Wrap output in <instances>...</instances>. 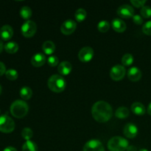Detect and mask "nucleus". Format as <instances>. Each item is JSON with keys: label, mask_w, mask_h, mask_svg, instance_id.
Segmentation results:
<instances>
[{"label": "nucleus", "mask_w": 151, "mask_h": 151, "mask_svg": "<svg viewBox=\"0 0 151 151\" xmlns=\"http://www.w3.org/2000/svg\"><path fill=\"white\" fill-rule=\"evenodd\" d=\"M91 114L97 122L103 123L110 120L113 114V111L109 103L103 100H100L96 102L93 105L91 108Z\"/></svg>", "instance_id": "nucleus-1"}, {"label": "nucleus", "mask_w": 151, "mask_h": 151, "mask_svg": "<svg viewBox=\"0 0 151 151\" xmlns=\"http://www.w3.org/2000/svg\"><path fill=\"white\" fill-rule=\"evenodd\" d=\"M10 113L14 117L21 119L27 114L29 106L27 103L22 100H16L10 106Z\"/></svg>", "instance_id": "nucleus-2"}, {"label": "nucleus", "mask_w": 151, "mask_h": 151, "mask_svg": "<svg viewBox=\"0 0 151 151\" xmlns=\"http://www.w3.org/2000/svg\"><path fill=\"white\" fill-rule=\"evenodd\" d=\"M49 88L55 93H60L66 88V83L60 75H53L50 77L47 82Z\"/></svg>", "instance_id": "nucleus-3"}, {"label": "nucleus", "mask_w": 151, "mask_h": 151, "mask_svg": "<svg viewBox=\"0 0 151 151\" xmlns=\"http://www.w3.org/2000/svg\"><path fill=\"white\" fill-rule=\"evenodd\" d=\"M108 148L110 151H125L129 146L126 139L121 137H114L108 142Z\"/></svg>", "instance_id": "nucleus-4"}, {"label": "nucleus", "mask_w": 151, "mask_h": 151, "mask_svg": "<svg viewBox=\"0 0 151 151\" xmlns=\"http://www.w3.org/2000/svg\"><path fill=\"white\" fill-rule=\"evenodd\" d=\"M15 129V122L13 119L7 114L0 116V131L2 133L13 132Z\"/></svg>", "instance_id": "nucleus-5"}, {"label": "nucleus", "mask_w": 151, "mask_h": 151, "mask_svg": "<svg viewBox=\"0 0 151 151\" xmlns=\"http://www.w3.org/2000/svg\"><path fill=\"white\" fill-rule=\"evenodd\" d=\"M22 35L26 38H31L35 34L37 30V25L34 22L31 20L26 21L24 23L22 24Z\"/></svg>", "instance_id": "nucleus-6"}, {"label": "nucleus", "mask_w": 151, "mask_h": 151, "mask_svg": "<svg viewBox=\"0 0 151 151\" xmlns=\"http://www.w3.org/2000/svg\"><path fill=\"white\" fill-rule=\"evenodd\" d=\"M126 74V69L122 65H115L111 69L110 77L115 81H119L123 79Z\"/></svg>", "instance_id": "nucleus-7"}, {"label": "nucleus", "mask_w": 151, "mask_h": 151, "mask_svg": "<svg viewBox=\"0 0 151 151\" xmlns=\"http://www.w3.org/2000/svg\"><path fill=\"white\" fill-rule=\"evenodd\" d=\"M94 55V50L90 47H85L80 50L78 53V58L81 61L86 63L89 62L93 58Z\"/></svg>", "instance_id": "nucleus-8"}, {"label": "nucleus", "mask_w": 151, "mask_h": 151, "mask_svg": "<svg viewBox=\"0 0 151 151\" xmlns=\"http://www.w3.org/2000/svg\"><path fill=\"white\" fill-rule=\"evenodd\" d=\"M118 16L123 19H130L134 16V10L129 4H122L116 10Z\"/></svg>", "instance_id": "nucleus-9"}, {"label": "nucleus", "mask_w": 151, "mask_h": 151, "mask_svg": "<svg viewBox=\"0 0 151 151\" xmlns=\"http://www.w3.org/2000/svg\"><path fill=\"white\" fill-rule=\"evenodd\" d=\"M83 151H105L103 145L97 139H91L83 147Z\"/></svg>", "instance_id": "nucleus-10"}, {"label": "nucleus", "mask_w": 151, "mask_h": 151, "mask_svg": "<svg viewBox=\"0 0 151 151\" xmlns=\"http://www.w3.org/2000/svg\"><path fill=\"white\" fill-rule=\"evenodd\" d=\"M77 28V24L75 21L72 20V19H68V20L65 21L63 24H62L61 27H60V31L63 34L66 35H71L75 31Z\"/></svg>", "instance_id": "nucleus-11"}, {"label": "nucleus", "mask_w": 151, "mask_h": 151, "mask_svg": "<svg viewBox=\"0 0 151 151\" xmlns=\"http://www.w3.org/2000/svg\"><path fill=\"white\" fill-rule=\"evenodd\" d=\"M138 128L135 124L130 122V123H127L126 125L124 126L123 128V134L127 138L129 139H134L138 134Z\"/></svg>", "instance_id": "nucleus-12"}, {"label": "nucleus", "mask_w": 151, "mask_h": 151, "mask_svg": "<svg viewBox=\"0 0 151 151\" xmlns=\"http://www.w3.org/2000/svg\"><path fill=\"white\" fill-rule=\"evenodd\" d=\"M128 78L132 82H137L142 78V72L136 66L130 68L128 71Z\"/></svg>", "instance_id": "nucleus-13"}, {"label": "nucleus", "mask_w": 151, "mask_h": 151, "mask_svg": "<svg viewBox=\"0 0 151 151\" xmlns=\"http://www.w3.org/2000/svg\"><path fill=\"white\" fill-rule=\"evenodd\" d=\"M111 26L114 30L117 32H123L126 29L127 26L123 20L119 18H116L112 20Z\"/></svg>", "instance_id": "nucleus-14"}, {"label": "nucleus", "mask_w": 151, "mask_h": 151, "mask_svg": "<svg viewBox=\"0 0 151 151\" xmlns=\"http://www.w3.org/2000/svg\"><path fill=\"white\" fill-rule=\"evenodd\" d=\"M13 29L11 26L8 24H5L1 27L0 29V37L4 41H8L13 37Z\"/></svg>", "instance_id": "nucleus-15"}, {"label": "nucleus", "mask_w": 151, "mask_h": 151, "mask_svg": "<svg viewBox=\"0 0 151 151\" xmlns=\"http://www.w3.org/2000/svg\"><path fill=\"white\" fill-rule=\"evenodd\" d=\"M46 60L47 59H46L45 55L42 53L38 52L32 57L31 63L35 67H41L46 63Z\"/></svg>", "instance_id": "nucleus-16"}, {"label": "nucleus", "mask_w": 151, "mask_h": 151, "mask_svg": "<svg viewBox=\"0 0 151 151\" xmlns=\"http://www.w3.org/2000/svg\"><path fill=\"white\" fill-rule=\"evenodd\" d=\"M72 69V66L69 62L68 61H63L59 63L58 66V71L61 75H68L71 73Z\"/></svg>", "instance_id": "nucleus-17"}, {"label": "nucleus", "mask_w": 151, "mask_h": 151, "mask_svg": "<svg viewBox=\"0 0 151 151\" xmlns=\"http://www.w3.org/2000/svg\"><path fill=\"white\" fill-rule=\"evenodd\" d=\"M131 111L135 114L141 116V115H144L145 114L146 109L142 103H139V102H136V103H133L131 106Z\"/></svg>", "instance_id": "nucleus-18"}, {"label": "nucleus", "mask_w": 151, "mask_h": 151, "mask_svg": "<svg viewBox=\"0 0 151 151\" xmlns=\"http://www.w3.org/2000/svg\"><path fill=\"white\" fill-rule=\"evenodd\" d=\"M42 50L46 55H52L55 50V45L52 41H46L42 45Z\"/></svg>", "instance_id": "nucleus-19"}, {"label": "nucleus", "mask_w": 151, "mask_h": 151, "mask_svg": "<svg viewBox=\"0 0 151 151\" xmlns=\"http://www.w3.org/2000/svg\"><path fill=\"white\" fill-rule=\"evenodd\" d=\"M129 116V110L125 106L119 107L115 111V116L119 119H126Z\"/></svg>", "instance_id": "nucleus-20"}, {"label": "nucleus", "mask_w": 151, "mask_h": 151, "mask_svg": "<svg viewBox=\"0 0 151 151\" xmlns=\"http://www.w3.org/2000/svg\"><path fill=\"white\" fill-rule=\"evenodd\" d=\"M4 48L9 54H14L19 50V45L14 41H9L4 45Z\"/></svg>", "instance_id": "nucleus-21"}, {"label": "nucleus", "mask_w": 151, "mask_h": 151, "mask_svg": "<svg viewBox=\"0 0 151 151\" xmlns=\"http://www.w3.org/2000/svg\"><path fill=\"white\" fill-rule=\"evenodd\" d=\"M20 96L23 100H27L31 98L32 95V91L29 87L28 86H24L21 88L20 91Z\"/></svg>", "instance_id": "nucleus-22"}, {"label": "nucleus", "mask_w": 151, "mask_h": 151, "mask_svg": "<svg viewBox=\"0 0 151 151\" xmlns=\"http://www.w3.org/2000/svg\"><path fill=\"white\" fill-rule=\"evenodd\" d=\"M22 151H38V146L34 142L28 140L22 145Z\"/></svg>", "instance_id": "nucleus-23"}, {"label": "nucleus", "mask_w": 151, "mask_h": 151, "mask_svg": "<svg viewBox=\"0 0 151 151\" xmlns=\"http://www.w3.org/2000/svg\"><path fill=\"white\" fill-rule=\"evenodd\" d=\"M32 10L28 6H23L20 10V16L23 19L28 21L32 16Z\"/></svg>", "instance_id": "nucleus-24"}, {"label": "nucleus", "mask_w": 151, "mask_h": 151, "mask_svg": "<svg viewBox=\"0 0 151 151\" xmlns=\"http://www.w3.org/2000/svg\"><path fill=\"white\" fill-rule=\"evenodd\" d=\"M87 16V13L84 9L79 8L76 10L75 13V17L78 22H83Z\"/></svg>", "instance_id": "nucleus-25"}, {"label": "nucleus", "mask_w": 151, "mask_h": 151, "mask_svg": "<svg viewBox=\"0 0 151 151\" xmlns=\"http://www.w3.org/2000/svg\"><path fill=\"white\" fill-rule=\"evenodd\" d=\"M134 63V56L130 53H126L122 58V63L123 66H129Z\"/></svg>", "instance_id": "nucleus-26"}, {"label": "nucleus", "mask_w": 151, "mask_h": 151, "mask_svg": "<svg viewBox=\"0 0 151 151\" xmlns=\"http://www.w3.org/2000/svg\"><path fill=\"white\" fill-rule=\"evenodd\" d=\"M110 23L106 20H103L97 24V29L101 32H106L110 29Z\"/></svg>", "instance_id": "nucleus-27"}, {"label": "nucleus", "mask_w": 151, "mask_h": 151, "mask_svg": "<svg viewBox=\"0 0 151 151\" xmlns=\"http://www.w3.org/2000/svg\"><path fill=\"white\" fill-rule=\"evenodd\" d=\"M5 76L10 81H15V80H16L18 78L19 74H18V72L16 69H10L6 71Z\"/></svg>", "instance_id": "nucleus-28"}, {"label": "nucleus", "mask_w": 151, "mask_h": 151, "mask_svg": "<svg viewBox=\"0 0 151 151\" xmlns=\"http://www.w3.org/2000/svg\"><path fill=\"white\" fill-rule=\"evenodd\" d=\"M22 136L26 141H28V140H30V139H32V136H33V132H32L31 128H24L22 131Z\"/></svg>", "instance_id": "nucleus-29"}, {"label": "nucleus", "mask_w": 151, "mask_h": 151, "mask_svg": "<svg viewBox=\"0 0 151 151\" xmlns=\"http://www.w3.org/2000/svg\"><path fill=\"white\" fill-rule=\"evenodd\" d=\"M141 16L145 19H149L151 17V7L150 6H143L141 8Z\"/></svg>", "instance_id": "nucleus-30"}, {"label": "nucleus", "mask_w": 151, "mask_h": 151, "mask_svg": "<svg viewBox=\"0 0 151 151\" xmlns=\"http://www.w3.org/2000/svg\"><path fill=\"white\" fill-rule=\"evenodd\" d=\"M58 58L55 55H50L47 58V63L50 66H53V67L56 66L57 65H58Z\"/></svg>", "instance_id": "nucleus-31"}, {"label": "nucleus", "mask_w": 151, "mask_h": 151, "mask_svg": "<svg viewBox=\"0 0 151 151\" xmlns=\"http://www.w3.org/2000/svg\"><path fill=\"white\" fill-rule=\"evenodd\" d=\"M142 32L145 35H151V21H148L143 25Z\"/></svg>", "instance_id": "nucleus-32"}, {"label": "nucleus", "mask_w": 151, "mask_h": 151, "mask_svg": "<svg viewBox=\"0 0 151 151\" xmlns=\"http://www.w3.org/2000/svg\"><path fill=\"white\" fill-rule=\"evenodd\" d=\"M131 3L133 4V6L137 7V8H139V7H142L143 6H145V4L146 3V1L145 0H131Z\"/></svg>", "instance_id": "nucleus-33"}, {"label": "nucleus", "mask_w": 151, "mask_h": 151, "mask_svg": "<svg viewBox=\"0 0 151 151\" xmlns=\"http://www.w3.org/2000/svg\"><path fill=\"white\" fill-rule=\"evenodd\" d=\"M133 22L137 25H140L143 23V19L139 15H134L133 16Z\"/></svg>", "instance_id": "nucleus-34"}, {"label": "nucleus", "mask_w": 151, "mask_h": 151, "mask_svg": "<svg viewBox=\"0 0 151 151\" xmlns=\"http://www.w3.org/2000/svg\"><path fill=\"white\" fill-rule=\"evenodd\" d=\"M6 71L7 70H6V66L4 63H2V62H0V76L5 74Z\"/></svg>", "instance_id": "nucleus-35"}, {"label": "nucleus", "mask_w": 151, "mask_h": 151, "mask_svg": "<svg viewBox=\"0 0 151 151\" xmlns=\"http://www.w3.org/2000/svg\"><path fill=\"white\" fill-rule=\"evenodd\" d=\"M127 151H137V147L134 145H129L128 147L127 148Z\"/></svg>", "instance_id": "nucleus-36"}, {"label": "nucleus", "mask_w": 151, "mask_h": 151, "mask_svg": "<svg viewBox=\"0 0 151 151\" xmlns=\"http://www.w3.org/2000/svg\"><path fill=\"white\" fill-rule=\"evenodd\" d=\"M3 151H17L15 147H10V146H9V147H7L6 148L4 149V150Z\"/></svg>", "instance_id": "nucleus-37"}, {"label": "nucleus", "mask_w": 151, "mask_h": 151, "mask_svg": "<svg viewBox=\"0 0 151 151\" xmlns=\"http://www.w3.org/2000/svg\"><path fill=\"white\" fill-rule=\"evenodd\" d=\"M4 47V44H3V42L1 41V40H0V53L2 52Z\"/></svg>", "instance_id": "nucleus-38"}, {"label": "nucleus", "mask_w": 151, "mask_h": 151, "mask_svg": "<svg viewBox=\"0 0 151 151\" xmlns=\"http://www.w3.org/2000/svg\"><path fill=\"white\" fill-rule=\"evenodd\" d=\"M147 113L151 116V103L148 105V107H147Z\"/></svg>", "instance_id": "nucleus-39"}, {"label": "nucleus", "mask_w": 151, "mask_h": 151, "mask_svg": "<svg viewBox=\"0 0 151 151\" xmlns=\"http://www.w3.org/2000/svg\"><path fill=\"white\" fill-rule=\"evenodd\" d=\"M139 151H148L147 150V149H145V148H142V149H140Z\"/></svg>", "instance_id": "nucleus-40"}, {"label": "nucleus", "mask_w": 151, "mask_h": 151, "mask_svg": "<svg viewBox=\"0 0 151 151\" xmlns=\"http://www.w3.org/2000/svg\"><path fill=\"white\" fill-rule=\"evenodd\" d=\"M1 91H2V88H1V85H0V94H1Z\"/></svg>", "instance_id": "nucleus-41"}]
</instances>
